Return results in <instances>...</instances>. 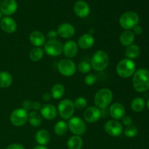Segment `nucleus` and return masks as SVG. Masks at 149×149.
<instances>
[{
    "label": "nucleus",
    "instance_id": "nucleus-1",
    "mask_svg": "<svg viewBox=\"0 0 149 149\" xmlns=\"http://www.w3.org/2000/svg\"><path fill=\"white\" fill-rule=\"evenodd\" d=\"M134 89L138 93H143L149 90V71L141 68L135 72L132 78Z\"/></svg>",
    "mask_w": 149,
    "mask_h": 149
},
{
    "label": "nucleus",
    "instance_id": "nucleus-2",
    "mask_svg": "<svg viewBox=\"0 0 149 149\" xmlns=\"http://www.w3.org/2000/svg\"><path fill=\"white\" fill-rule=\"evenodd\" d=\"M113 93L108 88H103L96 93L94 97V103L96 107L104 109L111 103L113 100Z\"/></svg>",
    "mask_w": 149,
    "mask_h": 149
},
{
    "label": "nucleus",
    "instance_id": "nucleus-3",
    "mask_svg": "<svg viewBox=\"0 0 149 149\" xmlns=\"http://www.w3.org/2000/svg\"><path fill=\"white\" fill-rule=\"evenodd\" d=\"M109 55L105 51L97 50L93 55L91 59V66L95 71H103L109 66Z\"/></svg>",
    "mask_w": 149,
    "mask_h": 149
},
{
    "label": "nucleus",
    "instance_id": "nucleus-4",
    "mask_svg": "<svg viewBox=\"0 0 149 149\" xmlns=\"http://www.w3.org/2000/svg\"><path fill=\"white\" fill-rule=\"evenodd\" d=\"M136 66L132 60L125 58L119 61L116 65V73L122 78L126 79L132 77L135 72Z\"/></svg>",
    "mask_w": 149,
    "mask_h": 149
},
{
    "label": "nucleus",
    "instance_id": "nucleus-5",
    "mask_svg": "<svg viewBox=\"0 0 149 149\" xmlns=\"http://www.w3.org/2000/svg\"><path fill=\"white\" fill-rule=\"evenodd\" d=\"M139 16L136 13L132 11L126 12L121 15L119 24L125 30H130L138 25Z\"/></svg>",
    "mask_w": 149,
    "mask_h": 149
},
{
    "label": "nucleus",
    "instance_id": "nucleus-6",
    "mask_svg": "<svg viewBox=\"0 0 149 149\" xmlns=\"http://www.w3.org/2000/svg\"><path fill=\"white\" fill-rule=\"evenodd\" d=\"M58 111L61 118L63 119H70L73 117L75 111L74 102L69 99H64L61 100L58 104Z\"/></svg>",
    "mask_w": 149,
    "mask_h": 149
},
{
    "label": "nucleus",
    "instance_id": "nucleus-7",
    "mask_svg": "<svg viewBox=\"0 0 149 149\" xmlns=\"http://www.w3.org/2000/svg\"><path fill=\"white\" fill-rule=\"evenodd\" d=\"M58 69L61 74L66 77H72L77 71L76 64L72 60L65 58L59 61L58 63Z\"/></svg>",
    "mask_w": 149,
    "mask_h": 149
},
{
    "label": "nucleus",
    "instance_id": "nucleus-8",
    "mask_svg": "<svg viewBox=\"0 0 149 149\" xmlns=\"http://www.w3.org/2000/svg\"><path fill=\"white\" fill-rule=\"evenodd\" d=\"M29 113L27 111L22 108H18L13 111L10 114V122L16 127H20L24 125L27 122Z\"/></svg>",
    "mask_w": 149,
    "mask_h": 149
},
{
    "label": "nucleus",
    "instance_id": "nucleus-9",
    "mask_svg": "<svg viewBox=\"0 0 149 149\" xmlns=\"http://www.w3.org/2000/svg\"><path fill=\"white\" fill-rule=\"evenodd\" d=\"M68 125V129L74 135L80 136L83 135L86 131L85 122L81 118L77 117V116L71 117L69 119Z\"/></svg>",
    "mask_w": 149,
    "mask_h": 149
},
{
    "label": "nucleus",
    "instance_id": "nucleus-10",
    "mask_svg": "<svg viewBox=\"0 0 149 149\" xmlns=\"http://www.w3.org/2000/svg\"><path fill=\"white\" fill-rule=\"evenodd\" d=\"M44 50L49 56H59L63 52V45L59 40L50 39L45 42Z\"/></svg>",
    "mask_w": 149,
    "mask_h": 149
},
{
    "label": "nucleus",
    "instance_id": "nucleus-11",
    "mask_svg": "<svg viewBox=\"0 0 149 149\" xmlns=\"http://www.w3.org/2000/svg\"><path fill=\"white\" fill-rule=\"evenodd\" d=\"M104 130L107 134L113 137L120 136L123 132V126L118 121L109 120L104 125Z\"/></svg>",
    "mask_w": 149,
    "mask_h": 149
},
{
    "label": "nucleus",
    "instance_id": "nucleus-12",
    "mask_svg": "<svg viewBox=\"0 0 149 149\" xmlns=\"http://www.w3.org/2000/svg\"><path fill=\"white\" fill-rule=\"evenodd\" d=\"M101 111L96 106L88 107L84 112V119L88 123H95L101 117Z\"/></svg>",
    "mask_w": 149,
    "mask_h": 149
},
{
    "label": "nucleus",
    "instance_id": "nucleus-13",
    "mask_svg": "<svg viewBox=\"0 0 149 149\" xmlns=\"http://www.w3.org/2000/svg\"><path fill=\"white\" fill-rule=\"evenodd\" d=\"M17 10V3L15 0H4L0 4V11L6 16L12 15Z\"/></svg>",
    "mask_w": 149,
    "mask_h": 149
},
{
    "label": "nucleus",
    "instance_id": "nucleus-14",
    "mask_svg": "<svg viewBox=\"0 0 149 149\" xmlns=\"http://www.w3.org/2000/svg\"><path fill=\"white\" fill-rule=\"evenodd\" d=\"M58 34L63 39H70L75 34V28L72 24L64 23L60 25L58 28Z\"/></svg>",
    "mask_w": 149,
    "mask_h": 149
},
{
    "label": "nucleus",
    "instance_id": "nucleus-15",
    "mask_svg": "<svg viewBox=\"0 0 149 149\" xmlns=\"http://www.w3.org/2000/svg\"><path fill=\"white\" fill-rule=\"evenodd\" d=\"M74 11L78 17H81V18H84L90 14V6L86 1L79 0L74 4Z\"/></svg>",
    "mask_w": 149,
    "mask_h": 149
},
{
    "label": "nucleus",
    "instance_id": "nucleus-16",
    "mask_svg": "<svg viewBox=\"0 0 149 149\" xmlns=\"http://www.w3.org/2000/svg\"><path fill=\"white\" fill-rule=\"evenodd\" d=\"M79 50L78 45L73 40H68L63 45V52L68 59L73 58L77 55Z\"/></svg>",
    "mask_w": 149,
    "mask_h": 149
},
{
    "label": "nucleus",
    "instance_id": "nucleus-17",
    "mask_svg": "<svg viewBox=\"0 0 149 149\" xmlns=\"http://www.w3.org/2000/svg\"><path fill=\"white\" fill-rule=\"evenodd\" d=\"M110 116L114 120H119L125 116V108L122 103H114L110 106L109 109Z\"/></svg>",
    "mask_w": 149,
    "mask_h": 149
},
{
    "label": "nucleus",
    "instance_id": "nucleus-18",
    "mask_svg": "<svg viewBox=\"0 0 149 149\" xmlns=\"http://www.w3.org/2000/svg\"><path fill=\"white\" fill-rule=\"evenodd\" d=\"M0 26L4 31L8 33H14L17 30V27L15 20L8 16L2 17L0 21Z\"/></svg>",
    "mask_w": 149,
    "mask_h": 149
},
{
    "label": "nucleus",
    "instance_id": "nucleus-19",
    "mask_svg": "<svg viewBox=\"0 0 149 149\" xmlns=\"http://www.w3.org/2000/svg\"><path fill=\"white\" fill-rule=\"evenodd\" d=\"M40 114L45 119L52 120L57 116L58 110L52 104H45L41 108Z\"/></svg>",
    "mask_w": 149,
    "mask_h": 149
},
{
    "label": "nucleus",
    "instance_id": "nucleus-20",
    "mask_svg": "<svg viewBox=\"0 0 149 149\" xmlns=\"http://www.w3.org/2000/svg\"><path fill=\"white\" fill-rule=\"evenodd\" d=\"M95 43L94 36L90 33H84L79 37L78 40V47L84 49H90Z\"/></svg>",
    "mask_w": 149,
    "mask_h": 149
},
{
    "label": "nucleus",
    "instance_id": "nucleus-21",
    "mask_svg": "<svg viewBox=\"0 0 149 149\" xmlns=\"http://www.w3.org/2000/svg\"><path fill=\"white\" fill-rule=\"evenodd\" d=\"M29 39L31 43L37 47H41V46H43L45 44V36L39 31H34L31 32L29 36Z\"/></svg>",
    "mask_w": 149,
    "mask_h": 149
},
{
    "label": "nucleus",
    "instance_id": "nucleus-22",
    "mask_svg": "<svg viewBox=\"0 0 149 149\" xmlns=\"http://www.w3.org/2000/svg\"><path fill=\"white\" fill-rule=\"evenodd\" d=\"M35 139L38 144L40 146H45L50 141V134L46 130H39L36 133Z\"/></svg>",
    "mask_w": 149,
    "mask_h": 149
},
{
    "label": "nucleus",
    "instance_id": "nucleus-23",
    "mask_svg": "<svg viewBox=\"0 0 149 149\" xmlns=\"http://www.w3.org/2000/svg\"><path fill=\"white\" fill-rule=\"evenodd\" d=\"M119 41L123 46L127 47L133 44L134 41H135V34L130 30L125 31L121 33L120 36H119Z\"/></svg>",
    "mask_w": 149,
    "mask_h": 149
},
{
    "label": "nucleus",
    "instance_id": "nucleus-24",
    "mask_svg": "<svg viewBox=\"0 0 149 149\" xmlns=\"http://www.w3.org/2000/svg\"><path fill=\"white\" fill-rule=\"evenodd\" d=\"M68 149H81L83 146V141L78 135H73L67 141Z\"/></svg>",
    "mask_w": 149,
    "mask_h": 149
},
{
    "label": "nucleus",
    "instance_id": "nucleus-25",
    "mask_svg": "<svg viewBox=\"0 0 149 149\" xmlns=\"http://www.w3.org/2000/svg\"><path fill=\"white\" fill-rule=\"evenodd\" d=\"M13 84V77L11 74L6 71L0 72V87L8 88Z\"/></svg>",
    "mask_w": 149,
    "mask_h": 149
},
{
    "label": "nucleus",
    "instance_id": "nucleus-26",
    "mask_svg": "<svg viewBox=\"0 0 149 149\" xmlns=\"http://www.w3.org/2000/svg\"><path fill=\"white\" fill-rule=\"evenodd\" d=\"M28 121L32 127H37L42 125V118L41 114H39L36 111H31L30 113H29Z\"/></svg>",
    "mask_w": 149,
    "mask_h": 149
},
{
    "label": "nucleus",
    "instance_id": "nucleus-27",
    "mask_svg": "<svg viewBox=\"0 0 149 149\" xmlns=\"http://www.w3.org/2000/svg\"><path fill=\"white\" fill-rule=\"evenodd\" d=\"M146 106L145 100L142 97H135L132 100L130 107L132 110L135 112H141L144 110Z\"/></svg>",
    "mask_w": 149,
    "mask_h": 149
},
{
    "label": "nucleus",
    "instance_id": "nucleus-28",
    "mask_svg": "<svg viewBox=\"0 0 149 149\" xmlns=\"http://www.w3.org/2000/svg\"><path fill=\"white\" fill-rule=\"evenodd\" d=\"M140 55V48L136 45H131L130 46L127 47L125 49V56L128 59H135Z\"/></svg>",
    "mask_w": 149,
    "mask_h": 149
},
{
    "label": "nucleus",
    "instance_id": "nucleus-29",
    "mask_svg": "<svg viewBox=\"0 0 149 149\" xmlns=\"http://www.w3.org/2000/svg\"><path fill=\"white\" fill-rule=\"evenodd\" d=\"M51 96L55 100H58L63 97V96L65 94V88L63 84H55L51 89Z\"/></svg>",
    "mask_w": 149,
    "mask_h": 149
},
{
    "label": "nucleus",
    "instance_id": "nucleus-30",
    "mask_svg": "<svg viewBox=\"0 0 149 149\" xmlns=\"http://www.w3.org/2000/svg\"><path fill=\"white\" fill-rule=\"evenodd\" d=\"M44 55H45V50L41 47H35L33 49H31L30 52H29V58L32 61H39L43 58Z\"/></svg>",
    "mask_w": 149,
    "mask_h": 149
},
{
    "label": "nucleus",
    "instance_id": "nucleus-31",
    "mask_svg": "<svg viewBox=\"0 0 149 149\" xmlns=\"http://www.w3.org/2000/svg\"><path fill=\"white\" fill-rule=\"evenodd\" d=\"M68 130V125L65 121H59L57 122L54 127V131L55 134L59 136L64 135Z\"/></svg>",
    "mask_w": 149,
    "mask_h": 149
},
{
    "label": "nucleus",
    "instance_id": "nucleus-32",
    "mask_svg": "<svg viewBox=\"0 0 149 149\" xmlns=\"http://www.w3.org/2000/svg\"><path fill=\"white\" fill-rule=\"evenodd\" d=\"M138 132V127L135 125H131V126L127 127L124 131V134L127 138H134L137 135Z\"/></svg>",
    "mask_w": 149,
    "mask_h": 149
},
{
    "label": "nucleus",
    "instance_id": "nucleus-33",
    "mask_svg": "<svg viewBox=\"0 0 149 149\" xmlns=\"http://www.w3.org/2000/svg\"><path fill=\"white\" fill-rule=\"evenodd\" d=\"M74 104L77 109H84L87 106V101L84 97H78L74 100Z\"/></svg>",
    "mask_w": 149,
    "mask_h": 149
},
{
    "label": "nucleus",
    "instance_id": "nucleus-34",
    "mask_svg": "<svg viewBox=\"0 0 149 149\" xmlns=\"http://www.w3.org/2000/svg\"><path fill=\"white\" fill-rule=\"evenodd\" d=\"M91 68H92L91 64L86 62V61H82V62H81L78 65L79 71L82 73V74L89 73L90 71H91Z\"/></svg>",
    "mask_w": 149,
    "mask_h": 149
},
{
    "label": "nucleus",
    "instance_id": "nucleus-35",
    "mask_svg": "<svg viewBox=\"0 0 149 149\" xmlns=\"http://www.w3.org/2000/svg\"><path fill=\"white\" fill-rule=\"evenodd\" d=\"M97 81V77L95 74H90L84 77V83L87 85L91 86L95 84Z\"/></svg>",
    "mask_w": 149,
    "mask_h": 149
},
{
    "label": "nucleus",
    "instance_id": "nucleus-36",
    "mask_svg": "<svg viewBox=\"0 0 149 149\" xmlns=\"http://www.w3.org/2000/svg\"><path fill=\"white\" fill-rule=\"evenodd\" d=\"M32 103L33 102L31 100H25L22 103V109H25L26 111H30L32 109Z\"/></svg>",
    "mask_w": 149,
    "mask_h": 149
},
{
    "label": "nucleus",
    "instance_id": "nucleus-37",
    "mask_svg": "<svg viewBox=\"0 0 149 149\" xmlns=\"http://www.w3.org/2000/svg\"><path fill=\"white\" fill-rule=\"evenodd\" d=\"M122 123L126 127H129L132 125V119L130 116H125L122 118Z\"/></svg>",
    "mask_w": 149,
    "mask_h": 149
},
{
    "label": "nucleus",
    "instance_id": "nucleus-38",
    "mask_svg": "<svg viewBox=\"0 0 149 149\" xmlns=\"http://www.w3.org/2000/svg\"><path fill=\"white\" fill-rule=\"evenodd\" d=\"M58 36V32L54 30L49 31L47 33V38L49 39V40H50V39H57Z\"/></svg>",
    "mask_w": 149,
    "mask_h": 149
},
{
    "label": "nucleus",
    "instance_id": "nucleus-39",
    "mask_svg": "<svg viewBox=\"0 0 149 149\" xmlns=\"http://www.w3.org/2000/svg\"><path fill=\"white\" fill-rule=\"evenodd\" d=\"M133 33L134 34H136V35H141V33H143V29L141 26H138L137 25L136 26L133 28Z\"/></svg>",
    "mask_w": 149,
    "mask_h": 149
},
{
    "label": "nucleus",
    "instance_id": "nucleus-40",
    "mask_svg": "<svg viewBox=\"0 0 149 149\" xmlns=\"http://www.w3.org/2000/svg\"><path fill=\"white\" fill-rule=\"evenodd\" d=\"M6 149H25V148L19 143H13L9 146Z\"/></svg>",
    "mask_w": 149,
    "mask_h": 149
},
{
    "label": "nucleus",
    "instance_id": "nucleus-41",
    "mask_svg": "<svg viewBox=\"0 0 149 149\" xmlns=\"http://www.w3.org/2000/svg\"><path fill=\"white\" fill-rule=\"evenodd\" d=\"M42 106H41V103L38 101H33L32 103V109H34L36 111H40Z\"/></svg>",
    "mask_w": 149,
    "mask_h": 149
},
{
    "label": "nucleus",
    "instance_id": "nucleus-42",
    "mask_svg": "<svg viewBox=\"0 0 149 149\" xmlns=\"http://www.w3.org/2000/svg\"><path fill=\"white\" fill-rule=\"evenodd\" d=\"M51 94L49 93H45V94L43 95V96H42V100H44V101H49V100H50L51 98Z\"/></svg>",
    "mask_w": 149,
    "mask_h": 149
},
{
    "label": "nucleus",
    "instance_id": "nucleus-43",
    "mask_svg": "<svg viewBox=\"0 0 149 149\" xmlns=\"http://www.w3.org/2000/svg\"><path fill=\"white\" fill-rule=\"evenodd\" d=\"M33 149H47L46 148V147L45 146H36L35 148H33Z\"/></svg>",
    "mask_w": 149,
    "mask_h": 149
},
{
    "label": "nucleus",
    "instance_id": "nucleus-44",
    "mask_svg": "<svg viewBox=\"0 0 149 149\" xmlns=\"http://www.w3.org/2000/svg\"><path fill=\"white\" fill-rule=\"evenodd\" d=\"M2 13H1V11H0V20H1V19H2Z\"/></svg>",
    "mask_w": 149,
    "mask_h": 149
},
{
    "label": "nucleus",
    "instance_id": "nucleus-45",
    "mask_svg": "<svg viewBox=\"0 0 149 149\" xmlns=\"http://www.w3.org/2000/svg\"><path fill=\"white\" fill-rule=\"evenodd\" d=\"M147 106H148V109H149V99L148 100V102H147Z\"/></svg>",
    "mask_w": 149,
    "mask_h": 149
},
{
    "label": "nucleus",
    "instance_id": "nucleus-46",
    "mask_svg": "<svg viewBox=\"0 0 149 149\" xmlns=\"http://www.w3.org/2000/svg\"><path fill=\"white\" fill-rule=\"evenodd\" d=\"M0 4H1V0H0Z\"/></svg>",
    "mask_w": 149,
    "mask_h": 149
}]
</instances>
